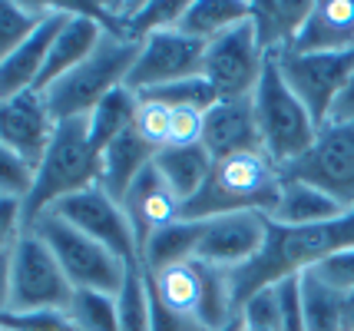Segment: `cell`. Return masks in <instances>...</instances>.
Wrapping results in <instances>:
<instances>
[{"mask_svg":"<svg viewBox=\"0 0 354 331\" xmlns=\"http://www.w3.org/2000/svg\"><path fill=\"white\" fill-rule=\"evenodd\" d=\"M354 249V209H348L341 219L322 222V225H301V229H285L275 225L268 229V242L259 252L255 262L245 268L232 272V292H235V305L242 312L252 295H259L262 288H272L281 278H292L315 268L318 262L331 258L338 252Z\"/></svg>","mask_w":354,"mask_h":331,"instance_id":"obj_1","label":"cell"},{"mask_svg":"<svg viewBox=\"0 0 354 331\" xmlns=\"http://www.w3.org/2000/svg\"><path fill=\"white\" fill-rule=\"evenodd\" d=\"M285 186V173L265 153H239L212 162L202 189L179 209V219H216L229 212H262L272 216Z\"/></svg>","mask_w":354,"mask_h":331,"instance_id":"obj_2","label":"cell"},{"mask_svg":"<svg viewBox=\"0 0 354 331\" xmlns=\"http://www.w3.org/2000/svg\"><path fill=\"white\" fill-rule=\"evenodd\" d=\"M96 182H100V153L93 149L90 142L86 116L57 123L50 149L44 153L40 166H37L33 189L24 199V222H27V229L44 212H50L60 199L77 196V192L96 186Z\"/></svg>","mask_w":354,"mask_h":331,"instance_id":"obj_3","label":"cell"},{"mask_svg":"<svg viewBox=\"0 0 354 331\" xmlns=\"http://www.w3.org/2000/svg\"><path fill=\"white\" fill-rule=\"evenodd\" d=\"M136 57H139L136 40L106 33L103 44L93 50L77 70H70L66 77H60L44 93L53 120L63 123V120L90 116L100 100H106L113 90L126 86V77H129V70L136 64Z\"/></svg>","mask_w":354,"mask_h":331,"instance_id":"obj_4","label":"cell"},{"mask_svg":"<svg viewBox=\"0 0 354 331\" xmlns=\"http://www.w3.org/2000/svg\"><path fill=\"white\" fill-rule=\"evenodd\" d=\"M252 106H255L265 156L272 159L278 169L292 166L295 159H301L311 149V142L318 136V123L308 113V106L292 93V86L278 73L272 57H268L259 90L252 96Z\"/></svg>","mask_w":354,"mask_h":331,"instance_id":"obj_5","label":"cell"},{"mask_svg":"<svg viewBox=\"0 0 354 331\" xmlns=\"http://www.w3.org/2000/svg\"><path fill=\"white\" fill-rule=\"evenodd\" d=\"M33 236L44 238V245L57 255L63 275L70 278L73 288L83 292H106V295H120L129 275V262L120 255L100 245L96 238L86 232H80L77 225H70L66 219L46 212L30 225ZM136 265V262H133Z\"/></svg>","mask_w":354,"mask_h":331,"instance_id":"obj_6","label":"cell"},{"mask_svg":"<svg viewBox=\"0 0 354 331\" xmlns=\"http://www.w3.org/2000/svg\"><path fill=\"white\" fill-rule=\"evenodd\" d=\"M73 285L63 275L57 255L30 229L20 236L10 258V308L7 312H66Z\"/></svg>","mask_w":354,"mask_h":331,"instance_id":"obj_7","label":"cell"},{"mask_svg":"<svg viewBox=\"0 0 354 331\" xmlns=\"http://www.w3.org/2000/svg\"><path fill=\"white\" fill-rule=\"evenodd\" d=\"M265 66H268V53L259 44L252 20H242L212 44H205L202 77L212 83L218 100H252L262 83Z\"/></svg>","mask_w":354,"mask_h":331,"instance_id":"obj_8","label":"cell"},{"mask_svg":"<svg viewBox=\"0 0 354 331\" xmlns=\"http://www.w3.org/2000/svg\"><path fill=\"white\" fill-rule=\"evenodd\" d=\"M285 179L318 186L344 209H354V126L351 123H324L311 149L292 166L281 169Z\"/></svg>","mask_w":354,"mask_h":331,"instance_id":"obj_9","label":"cell"},{"mask_svg":"<svg viewBox=\"0 0 354 331\" xmlns=\"http://www.w3.org/2000/svg\"><path fill=\"white\" fill-rule=\"evenodd\" d=\"M205 66V44L192 40L179 30H162L153 33L139 44V57L129 77H126V90H133L136 96L183 83V79L202 77Z\"/></svg>","mask_w":354,"mask_h":331,"instance_id":"obj_10","label":"cell"},{"mask_svg":"<svg viewBox=\"0 0 354 331\" xmlns=\"http://www.w3.org/2000/svg\"><path fill=\"white\" fill-rule=\"evenodd\" d=\"M278 73L292 86V93L308 106L315 123L322 126L338 100L341 86L348 83L354 70V50L341 53H275L272 57Z\"/></svg>","mask_w":354,"mask_h":331,"instance_id":"obj_11","label":"cell"},{"mask_svg":"<svg viewBox=\"0 0 354 331\" xmlns=\"http://www.w3.org/2000/svg\"><path fill=\"white\" fill-rule=\"evenodd\" d=\"M50 212L66 219L70 225H77L80 232H86L90 238H96L100 245L113 249V252L120 255V258H126L129 265L139 262V245H136V236H133V225L126 219L123 205L116 202L100 182L90 186V189L77 192V196L60 199Z\"/></svg>","mask_w":354,"mask_h":331,"instance_id":"obj_12","label":"cell"},{"mask_svg":"<svg viewBox=\"0 0 354 331\" xmlns=\"http://www.w3.org/2000/svg\"><path fill=\"white\" fill-rule=\"evenodd\" d=\"M202 238L196 245V262L239 272L255 262L268 242L272 219L262 212H229L216 219H202Z\"/></svg>","mask_w":354,"mask_h":331,"instance_id":"obj_13","label":"cell"},{"mask_svg":"<svg viewBox=\"0 0 354 331\" xmlns=\"http://www.w3.org/2000/svg\"><path fill=\"white\" fill-rule=\"evenodd\" d=\"M53 133H57V120L46 106L44 93L27 90L20 96L0 100V142L20 153L30 166H40Z\"/></svg>","mask_w":354,"mask_h":331,"instance_id":"obj_14","label":"cell"},{"mask_svg":"<svg viewBox=\"0 0 354 331\" xmlns=\"http://www.w3.org/2000/svg\"><path fill=\"white\" fill-rule=\"evenodd\" d=\"M120 205H123L126 219L133 225V236H136L139 249H142L159 229H166V225H172V222L179 219V209H183V202L176 199V192L166 186L162 173L156 169V162H149V166L136 176V182L126 189Z\"/></svg>","mask_w":354,"mask_h":331,"instance_id":"obj_15","label":"cell"},{"mask_svg":"<svg viewBox=\"0 0 354 331\" xmlns=\"http://www.w3.org/2000/svg\"><path fill=\"white\" fill-rule=\"evenodd\" d=\"M202 146L209 149L212 159L239 156V153H265L252 100H218L205 113Z\"/></svg>","mask_w":354,"mask_h":331,"instance_id":"obj_16","label":"cell"},{"mask_svg":"<svg viewBox=\"0 0 354 331\" xmlns=\"http://www.w3.org/2000/svg\"><path fill=\"white\" fill-rule=\"evenodd\" d=\"M63 23H66V10H60V7L53 3L50 17L0 64V100L20 96L37 86V79L44 73L46 53H50V44H53V37L60 33Z\"/></svg>","mask_w":354,"mask_h":331,"instance_id":"obj_17","label":"cell"},{"mask_svg":"<svg viewBox=\"0 0 354 331\" xmlns=\"http://www.w3.org/2000/svg\"><path fill=\"white\" fill-rule=\"evenodd\" d=\"M354 50V0H315L305 27L285 53H341Z\"/></svg>","mask_w":354,"mask_h":331,"instance_id":"obj_18","label":"cell"},{"mask_svg":"<svg viewBox=\"0 0 354 331\" xmlns=\"http://www.w3.org/2000/svg\"><path fill=\"white\" fill-rule=\"evenodd\" d=\"M315 0H248V20L268 57L292 50Z\"/></svg>","mask_w":354,"mask_h":331,"instance_id":"obj_19","label":"cell"},{"mask_svg":"<svg viewBox=\"0 0 354 331\" xmlns=\"http://www.w3.org/2000/svg\"><path fill=\"white\" fill-rule=\"evenodd\" d=\"M156 153H159V149H156L153 142H146L136 129L129 126L123 136H116V140L100 153V186H103L116 202H123L126 189H129V186L136 182V176L153 162Z\"/></svg>","mask_w":354,"mask_h":331,"instance_id":"obj_20","label":"cell"},{"mask_svg":"<svg viewBox=\"0 0 354 331\" xmlns=\"http://www.w3.org/2000/svg\"><path fill=\"white\" fill-rule=\"evenodd\" d=\"M348 209L331 199L328 192H322L318 186H308V182H298V179H285L281 186V196H278V205L272 209L268 219L275 225H285V229H301V225H322V222H335L341 219Z\"/></svg>","mask_w":354,"mask_h":331,"instance_id":"obj_21","label":"cell"},{"mask_svg":"<svg viewBox=\"0 0 354 331\" xmlns=\"http://www.w3.org/2000/svg\"><path fill=\"white\" fill-rule=\"evenodd\" d=\"M146 282H149V295L162 308L202 325V282L196 262H179V265L159 268V272H146Z\"/></svg>","mask_w":354,"mask_h":331,"instance_id":"obj_22","label":"cell"},{"mask_svg":"<svg viewBox=\"0 0 354 331\" xmlns=\"http://www.w3.org/2000/svg\"><path fill=\"white\" fill-rule=\"evenodd\" d=\"M153 162L156 169L162 173L166 186L176 192V199L185 205L202 189V182L209 179L216 159L209 156V149L202 142H192V146H162Z\"/></svg>","mask_w":354,"mask_h":331,"instance_id":"obj_23","label":"cell"},{"mask_svg":"<svg viewBox=\"0 0 354 331\" xmlns=\"http://www.w3.org/2000/svg\"><path fill=\"white\" fill-rule=\"evenodd\" d=\"M242 20H248V0H189L176 30L192 40L212 44Z\"/></svg>","mask_w":354,"mask_h":331,"instance_id":"obj_24","label":"cell"},{"mask_svg":"<svg viewBox=\"0 0 354 331\" xmlns=\"http://www.w3.org/2000/svg\"><path fill=\"white\" fill-rule=\"evenodd\" d=\"M202 225H205V222L176 219L172 225L159 229V232L139 249V265H142V272H159V268L179 265V262H192V258H196V245H199V238H202Z\"/></svg>","mask_w":354,"mask_h":331,"instance_id":"obj_25","label":"cell"},{"mask_svg":"<svg viewBox=\"0 0 354 331\" xmlns=\"http://www.w3.org/2000/svg\"><path fill=\"white\" fill-rule=\"evenodd\" d=\"M136 106H139V96L133 90H126V86L113 90L106 100L96 103V110L86 116V123H90V142L96 153H103L116 136H123L126 129L133 126Z\"/></svg>","mask_w":354,"mask_h":331,"instance_id":"obj_26","label":"cell"},{"mask_svg":"<svg viewBox=\"0 0 354 331\" xmlns=\"http://www.w3.org/2000/svg\"><path fill=\"white\" fill-rule=\"evenodd\" d=\"M305 331H344V295L324 285L315 272H301Z\"/></svg>","mask_w":354,"mask_h":331,"instance_id":"obj_27","label":"cell"},{"mask_svg":"<svg viewBox=\"0 0 354 331\" xmlns=\"http://www.w3.org/2000/svg\"><path fill=\"white\" fill-rule=\"evenodd\" d=\"M53 10V3H20V0H0V64L14 53L27 37Z\"/></svg>","mask_w":354,"mask_h":331,"instance_id":"obj_28","label":"cell"},{"mask_svg":"<svg viewBox=\"0 0 354 331\" xmlns=\"http://www.w3.org/2000/svg\"><path fill=\"white\" fill-rule=\"evenodd\" d=\"M66 315L73 331H120V305L106 292H73Z\"/></svg>","mask_w":354,"mask_h":331,"instance_id":"obj_29","label":"cell"},{"mask_svg":"<svg viewBox=\"0 0 354 331\" xmlns=\"http://www.w3.org/2000/svg\"><path fill=\"white\" fill-rule=\"evenodd\" d=\"M120 305V331H153V301H149V282L142 265H129L123 292L116 295Z\"/></svg>","mask_w":354,"mask_h":331,"instance_id":"obj_30","label":"cell"},{"mask_svg":"<svg viewBox=\"0 0 354 331\" xmlns=\"http://www.w3.org/2000/svg\"><path fill=\"white\" fill-rule=\"evenodd\" d=\"M149 100H159L166 106H192V110L209 113L218 103V93L212 90V83L205 77H192L183 79V83H172V86H162V90H153V93H142Z\"/></svg>","mask_w":354,"mask_h":331,"instance_id":"obj_31","label":"cell"},{"mask_svg":"<svg viewBox=\"0 0 354 331\" xmlns=\"http://www.w3.org/2000/svg\"><path fill=\"white\" fill-rule=\"evenodd\" d=\"M133 129L146 142H153L156 149L169 146V133H172V106L159 103V100H149V96H139L136 106V120H133Z\"/></svg>","mask_w":354,"mask_h":331,"instance_id":"obj_32","label":"cell"},{"mask_svg":"<svg viewBox=\"0 0 354 331\" xmlns=\"http://www.w3.org/2000/svg\"><path fill=\"white\" fill-rule=\"evenodd\" d=\"M33 179H37V166H30L20 153L0 142V196L24 202L33 189Z\"/></svg>","mask_w":354,"mask_h":331,"instance_id":"obj_33","label":"cell"},{"mask_svg":"<svg viewBox=\"0 0 354 331\" xmlns=\"http://www.w3.org/2000/svg\"><path fill=\"white\" fill-rule=\"evenodd\" d=\"M275 288L278 301V318H281V331H305V305H301V278H281Z\"/></svg>","mask_w":354,"mask_h":331,"instance_id":"obj_34","label":"cell"},{"mask_svg":"<svg viewBox=\"0 0 354 331\" xmlns=\"http://www.w3.org/2000/svg\"><path fill=\"white\" fill-rule=\"evenodd\" d=\"M3 331H73L66 312H3Z\"/></svg>","mask_w":354,"mask_h":331,"instance_id":"obj_35","label":"cell"},{"mask_svg":"<svg viewBox=\"0 0 354 331\" xmlns=\"http://www.w3.org/2000/svg\"><path fill=\"white\" fill-rule=\"evenodd\" d=\"M308 272H315L324 285H331V288H335V292H341L344 299H348V295H354V249L331 255V258L318 262V265L308 268Z\"/></svg>","mask_w":354,"mask_h":331,"instance_id":"obj_36","label":"cell"},{"mask_svg":"<svg viewBox=\"0 0 354 331\" xmlns=\"http://www.w3.org/2000/svg\"><path fill=\"white\" fill-rule=\"evenodd\" d=\"M24 232H27L24 202H20V199H10V196H0V255L14 252V245L20 242Z\"/></svg>","mask_w":354,"mask_h":331,"instance_id":"obj_37","label":"cell"},{"mask_svg":"<svg viewBox=\"0 0 354 331\" xmlns=\"http://www.w3.org/2000/svg\"><path fill=\"white\" fill-rule=\"evenodd\" d=\"M202 126H205V113L192 106H172V133L169 146H192L202 142Z\"/></svg>","mask_w":354,"mask_h":331,"instance_id":"obj_38","label":"cell"},{"mask_svg":"<svg viewBox=\"0 0 354 331\" xmlns=\"http://www.w3.org/2000/svg\"><path fill=\"white\" fill-rule=\"evenodd\" d=\"M324 123H351L354 126V70H351V77H348V83L341 86L338 100L331 103V113H328V120H324Z\"/></svg>","mask_w":354,"mask_h":331,"instance_id":"obj_39","label":"cell"},{"mask_svg":"<svg viewBox=\"0 0 354 331\" xmlns=\"http://www.w3.org/2000/svg\"><path fill=\"white\" fill-rule=\"evenodd\" d=\"M10 258H14V252L0 255V315L10 308Z\"/></svg>","mask_w":354,"mask_h":331,"instance_id":"obj_40","label":"cell"},{"mask_svg":"<svg viewBox=\"0 0 354 331\" xmlns=\"http://www.w3.org/2000/svg\"><path fill=\"white\" fill-rule=\"evenodd\" d=\"M344 331H354V295L344 299Z\"/></svg>","mask_w":354,"mask_h":331,"instance_id":"obj_41","label":"cell"},{"mask_svg":"<svg viewBox=\"0 0 354 331\" xmlns=\"http://www.w3.org/2000/svg\"><path fill=\"white\" fill-rule=\"evenodd\" d=\"M229 331H245V325H242V318H239V321H235V325H232Z\"/></svg>","mask_w":354,"mask_h":331,"instance_id":"obj_42","label":"cell"},{"mask_svg":"<svg viewBox=\"0 0 354 331\" xmlns=\"http://www.w3.org/2000/svg\"><path fill=\"white\" fill-rule=\"evenodd\" d=\"M0 331H3V328H0Z\"/></svg>","mask_w":354,"mask_h":331,"instance_id":"obj_43","label":"cell"},{"mask_svg":"<svg viewBox=\"0 0 354 331\" xmlns=\"http://www.w3.org/2000/svg\"><path fill=\"white\" fill-rule=\"evenodd\" d=\"M225 331H229V328H225Z\"/></svg>","mask_w":354,"mask_h":331,"instance_id":"obj_44","label":"cell"}]
</instances>
